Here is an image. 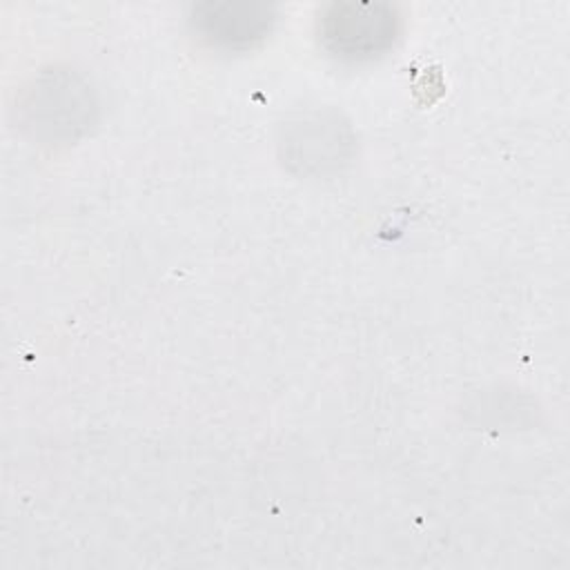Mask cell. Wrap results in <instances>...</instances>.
I'll return each instance as SVG.
<instances>
[{"instance_id":"cell-1","label":"cell","mask_w":570,"mask_h":570,"mask_svg":"<svg viewBox=\"0 0 570 570\" xmlns=\"http://www.w3.org/2000/svg\"><path fill=\"white\" fill-rule=\"evenodd\" d=\"M394 36L396 18L381 4H336L323 18V40L338 56H372L385 49Z\"/></svg>"},{"instance_id":"cell-2","label":"cell","mask_w":570,"mask_h":570,"mask_svg":"<svg viewBox=\"0 0 570 570\" xmlns=\"http://www.w3.org/2000/svg\"><path fill=\"white\" fill-rule=\"evenodd\" d=\"M272 16L265 7L207 4L196 13V24L203 36L216 45H252L269 29Z\"/></svg>"}]
</instances>
